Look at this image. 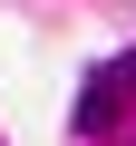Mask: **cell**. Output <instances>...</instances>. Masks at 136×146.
Instances as JSON below:
<instances>
[{
	"label": "cell",
	"instance_id": "cell-1",
	"mask_svg": "<svg viewBox=\"0 0 136 146\" xmlns=\"http://www.w3.org/2000/svg\"><path fill=\"white\" fill-rule=\"evenodd\" d=\"M117 117H136V49H126V58H107V68H88L78 107H68V127H78V136H107Z\"/></svg>",
	"mask_w": 136,
	"mask_h": 146
}]
</instances>
